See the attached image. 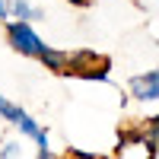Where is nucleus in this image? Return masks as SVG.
I'll return each instance as SVG.
<instances>
[{
  "instance_id": "obj_3",
  "label": "nucleus",
  "mask_w": 159,
  "mask_h": 159,
  "mask_svg": "<svg viewBox=\"0 0 159 159\" xmlns=\"http://www.w3.org/2000/svg\"><path fill=\"white\" fill-rule=\"evenodd\" d=\"M16 127H19V134H22L25 140H35V143H38V156H42V159H45V156H51V147H48V130L38 124L29 111H22V115L16 118Z\"/></svg>"
},
{
  "instance_id": "obj_4",
  "label": "nucleus",
  "mask_w": 159,
  "mask_h": 159,
  "mask_svg": "<svg viewBox=\"0 0 159 159\" xmlns=\"http://www.w3.org/2000/svg\"><path fill=\"white\" fill-rule=\"evenodd\" d=\"M7 7H10V16L13 19H42V10L32 7L29 0H7Z\"/></svg>"
},
{
  "instance_id": "obj_2",
  "label": "nucleus",
  "mask_w": 159,
  "mask_h": 159,
  "mask_svg": "<svg viewBox=\"0 0 159 159\" xmlns=\"http://www.w3.org/2000/svg\"><path fill=\"white\" fill-rule=\"evenodd\" d=\"M127 89H130V96H134L137 102H159V67L130 76Z\"/></svg>"
},
{
  "instance_id": "obj_6",
  "label": "nucleus",
  "mask_w": 159,
  "mask_h": 159,
  "mask_svg": "<svg viewBox=\"0 0 159 159\" xmlns=\"http://www.w3.org/2000/svg\"><path fill=\"white\" fill-rule=\"evenodd\" d=\"M22 115V108L16 102H10L7 96H0V118H3V121H10V124H16V118Z\"/></svg>"
},
{
  "instance_id": "obj_8",
  "label": "nucleus",
  "mask_w": 159,
  "mask_h": 159,
  "mask_svg": "<svg viewBox=\"0 0 159 159\" xmlns=\"http://www.w3.org/2000/svg\"><path fill=\"white\" fill-rule=\"evenodd\" d=\"M70 156H76V159H96V153H83V150H67Z\"/></svg>"
},
{
  "instance_id": "obj_1",
  "label": "nucleus",
  "mask_w": 159,
  "mask_h": 159,
  "mask_svg": "<svg viewBox=\"0 0 159 159\" xmlns=\"http://www.w3.org/2000/svg\"><path fill=\"white\" fill-rule=\"evenodd\" d=\"M7 42H10V48L16 51V54L35 57V61H42L48 54V48H51V45L42 42V35L32 29L29 19H13V16L7 19Z\"/></svg>"
},
{
  "instance_id": "obj_10",
  "label": "nucleus",
  "mask_w": 159,
  "mask_h": 159,
  "mask_svg": "<svg viewBox=\"0 0 159 159\" xmlns=\"http://www.w3.org/2000/svg\"><path fill=\"white\" fill-rule=\"evenodd\" d=\"M67 3H73V7H89L92 0H67Z\"/></svg>"
},
{
  "instance_id": "obj_9",
  "label": "nucleus",
  "mask_w": 159,
  "mask_h": 159,
  "mask_svg": "<svg viewBox=\"0 0 159 159\" xmlns=\"http://www.w3.org/2000/svg\"><path fill=\"white\" fill-rule=\"evenodd\" d=\"M0 19H10V7H7V0H0Z\"/></svg>"
},
{
  "instance_id": "obj_5",
  "label": "nucleus",
  "mask_w": 159,
  "mask_h": 159,
  "mask_svg": "<svg viewBox=\"0 0 159 159\" xmlns=\"http://www.w3.org/2000/svg\"><path fill=\"white\" fill-rule=\"evenodd\" d=\"M67 61H70V54L67 51H57V48H48V54L42 57L45 70H51V73H67Z\"/></svg>"
},
{
  "instance_id": "obj_7",
  "label": "nucleus",
  "mask_w": 159,
  "mask_h": 159,
  "mask_svg": "<svg viewBox=\"0 0 159 159\" xmlns=\"http://www.w3.org/2000/svg\"><path fill=\"white\" fill-rule=\"evenodd\" d=\"M0 156H3V159H16V156H22V147H19V140H7L3 147H0Z\"/></svg>"
}]
</instances>
